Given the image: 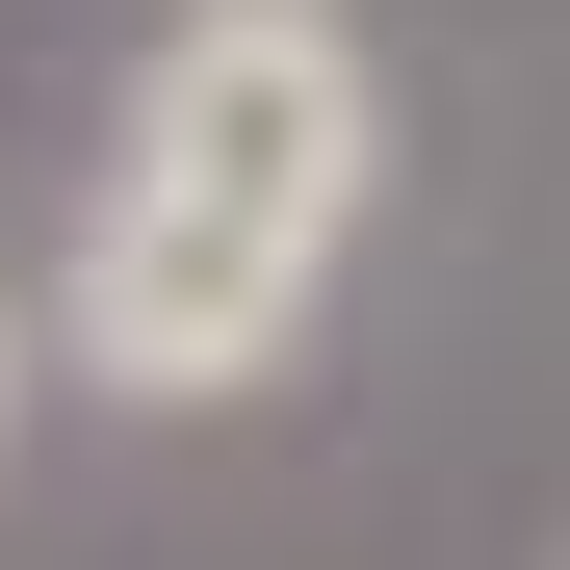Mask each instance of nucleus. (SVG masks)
<instances>
[{
  "instance_id": "obj_2",
  "label": "nucleus",
  "mask_w": 570,
  "mask_h": 570,
  "mask_svg": "<svg viewBox=\"0 0 570 570\" xmlns=\"http://www.w3.org/2000/svg\"><path fill=\"white\" fill-rule=\"evenodd\" d=\"M27 390H52V312H27V285H0V441H27Z\"/></svg>"
},
{
  "instance_id": "obj_1",
  "label": "nucleus",
  "mask_w": 570,
  "mask_h": 570,
  "mask_svg": "<svg viewBox=\"0 0 570 570\" xmlns=\"http://www.w3.org/2000/svg\"><path fill=\"white\" fill-rule=\"evenodd\" d=\"M363 208H390L363 0H156L105 78V156H78V234H52V390L259 415L312 312L363 285Z\"/></svg>"
}]
</instances>
